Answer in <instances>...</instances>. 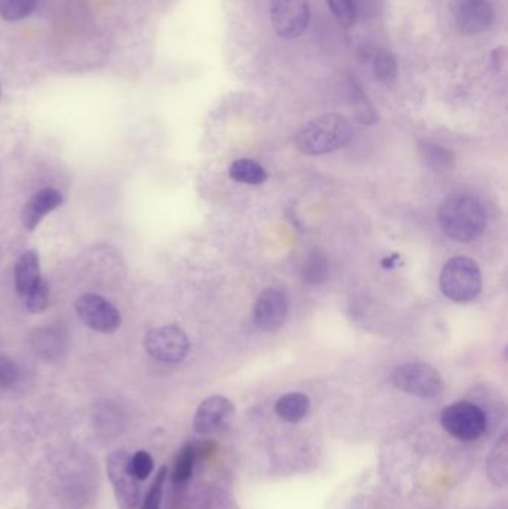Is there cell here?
<instances>
[{
  "instance_id": "cell-7",
  "label": "cell",
  "mask_w": 508,
  "mask_h": 509,
  "mask_svg": "<svg viewBox=\"0 0 508 509\" xmlns=\"http://www.w3.org/2000/svg\"><path fill=\"white\" fill-rule=\"evenodd\" d=\"M144 344L146 352L154 359L164 364H178L184 361L190 352V340L186 334L174 324L151 329L146 334Z\"/></svg>"
},
{
  "instance_id": "cell-13",
  "label": "cell",
  "mask_w": 508,
  "mask_h": 509,
  "mask_svg": "<svg viewBox=\"0 0 508 509\" xmlns=\"http://www.w3.org/2000/svg\"><path fill=\"white\" fill-rule=\"evenodd\" d=\"M62 205L63 195L55 188H44L37 191L23 207L21 219H23L25 230L34 231L46 215L55 212Z\"/></svg>"
},
{
  "instance_id": "cell-5",
  "label": "cell",
  "mask_w": 508,
  "mask_h": 509,
  "mask_svg": "<svg viewBox=\"0 0 508 509\" xmlns=\"http://www.w3.org/2000/svg\"><path fill=\"white\" fill-rule=\"evenodd\" d=\"M442 426L456 440L475 441L483 435L488 420L475 404L459 401L443 410Z\"/></svg>"
},
{
  "instance_id": "cell-21",
  "label": "cell",
  "mask_w": 508,
  "mask_h": 509,
  "mask_svg": "<svg viewBox=\"0 0 508 509\" xmlns=\"http://www.w3.org/2000/svg\"><path fill=\"white\" fill-rule=\"evenodd\" d=\"M195 460H197V453H195L194 444H185L174 460V473H172V481L174 484H184L190 480Z\"/></svg>"
},
{
  "instance_id": "cell-19",
  "label": "cell",
  "mask_w": 508,
  "mask_h": 509,
  "mask_svg": "<svg viewBox=\"0 0 508 509\" xmlns=\"http://www.w3.org/2000/svg\"><path fill=\"white\" fill-rule=\"evenodd\" d=\"M330 263L321 251H314L303 264L302 277L306 284H321L328 279Z\"/></svg>"
},
{
  "instance_id": "cell-2",
  "label": "cell",
  "mask_w": 508,
  "mask_h": 509,
  "mask_svg": "<svg viewBox=\"0 0 508 509\" xmlns=\"http://www.w3.org/2000/svg\"><path fill=\"white\" fill-rule=\"evenodd\" d=\"M354 137L352 124L337 114L310 121L295 137V146L304 155H324L346 146Z\"/></svg>"
},
{
  "instance_id": "cell-17",
  "label": "cell",
  "mask_w": 508,
  "mask_h": 509,
  "mask_svg": "<svg viewBox=\"0 0 508 509\" xmlns=\"http://www.w3.org/2000/svg\"><path fill=\"white\" fill-rule=\"evenodd\" d=\"M30 341H32L35 352L45 359H55V357L62 356L63 350H65V344H63L65 340L55 329L35 331Z\"/></svg>"
},
{
  "instance_id": "cell-22",
  "label": "cell",
  "mask_w": 508,
  "mask_h": 509,
  "mask_svg": "<svg viewBox=\"0 0 508 509\" xmlns=\"http://www.w3.org/2000/svg\"><path fill=\"white\" fill-rule=\"evenodd\" d=\"M422 158L426 165L434 170H451L454 165V155L451 149L443 148L440 145L423 142L421 145Z\"/></svg>"
},
{
  "instance_id": "cell-11",
  "label": "cell",
  "mask_w": 508,
  "mask_h": 509,
  "mask_svg": "<svg viewBox=\"0 0 508 509\" xmlns=\"http://www.w3.org/2000/svg\"><path fill=\"white\" fill-rule=\"evenodd\" d=\"M234 415V405L225 396H211L200 404L195 411L193 427L199 435H211L230 424Z\"/></svg>"
},
{
  "instance_id": "cell-18",
  "label": "cell",
  "mask_w": 508,
  "mask_h": 509,
  "mask_svg": "<svg viewBox=\"0 0 508 509\" xmlns=\"http://www.w3.org/2000/svg\"><path fill=\"white\" fill-rule=\"evenodd\" d=\"M230 176L233 181L246 185H261L267 181V172L263 165L253 160H237L230 167Z\"/></svg>"
},
{
  "instance_id": "cell-15",
  "label": "cell",
  "mask_w": 508,
  "mask_h": 509,
  "mask_svg": "<svg viewBox=\"0 0 508 509\" xmlns=\"http://www.w3.org/2000/svg\"><path fill=\"white\" fill-rule=\"evenodd\" d=\"M276 414L288 424H298L306 417L310 410V399L307 394L300 392H290L282 394L274 405Z\"/></svg>"
},
{
  "instance_id": "cell-26",
  "label": "cell",
  "mask_w": 508,
  "mask_h": 509,
  "mask_svg": "<svg viewBox=\"0 0 508 509\" xmlns=\"http://www.w3.org/2000/svg\"><path fill=\"white\" fill-rule=\"evenodd\" d=\"M328 8L344 29H351L355 25V0H327Z\"/></svg>"
},
{
  "instance_id": "cell-29",
  "label": "cell",
  "mask_w": 508,
  "mask_h": 509,
  "mask_svg": "<svg viewBox=\"0 0 508 509\" xmlns=\"http://www.w3.org/2000/svg\"><path fill=\"white\" fill-rule=\"evenodd\" d=\"M20 378V371L13 359L0 354V389L13 387Z\"/></svg>"
},
{
  "instance_id": "cell-12",
  "label": "cell",
  "mask_w": 508,
  "mask_h": 509,
  "mask_svg": "<svg viewBox=\"0 0 508 509\" xmlns=\"http://www.w3.org/2000/svg\"><path fill=\"white\" fill-rule=\"evenodd\" d=\"M454 20L463 34H482L493 23V8L489 0H456Z\"/></svg>"
},
{
  "instance_id": "cell-30",
  "label": "cell",
  "mask_w": 508,
  "mask_h": 509,
  "mask_svg": "<svg viewBox=\"0 0 508 509\" xmlns=\"http://www.w3.org/2000/svg\"><path fill=\"white\" fill-rule=\"evenodd\" d=\"M0 95H2V86H0Z\"/></svg>"
},
{
  "instance_id": "cell-23",
  "label": "cell",
  "mask_w": 508,
  "mask_h": 509,
  "mask_svg": "<svg viewBox=\"0 0 508 509\" xmlns=\"http://www.w3.org/2000/svg\"><path fill=\"white\" fill-rule=\"evenodd\" d=\"M351 99L354 109H355L356 119L363 124H374L377 121V114L358 84L351 81Z\"/></svg>"
},
{
  "instance_id": "cell-14",
  "label": "cell",
  "mask_w": 508,
  "mask_h": 509,
  "mask_svg": "<svg viewBox=\"0 0 508 509\" xmlns=\"http://www.w3.org/2000/svg\"><path fill=\"white\" fill-rule=\"evenodd\" d=\"M14 275H15V288L25 298L42 279L41 259L36 251H25V254H21L15 264Z\"/></svg>"
},
{
  "instance_id": "cell-6",
  "label": "cell",
  "mask_w": 508,
  "mask_h": 509,
  "mask_svg": "<svg viewBox=\"0 0 508 509\" xmlns=\"http://www.w3.org/2000/svg\"><path fill=\"white\" fill-rule=\"evenodd\" d=\"M106 471L120 509H136L141 499V489L139 481L130 471V456L127 453L116 450L109 454Z\"/></svg>"
},
{
  "instance_id": "cell-24",
  "label": "cell",
  "mask_w": 508,
  "mask_h": 509,
  "mask_svg": "<svg viewBox=\"0 0 508 509\" xmlns=\"http://www.w3.org/2000/svg\"><path fill=\"white\" fill-rule=\"evenodd\" d=\"M36 4V0H0V17L5 21L25 20L34 14Z\"/></svg>"
},
{
  "instance_id": "cell-4",
  "label": "cell",
  "mask_w": 508,
  "mask_h": 509,
  "mask_svg": "<svg viewBox=\"0 0 508 509\" xmlns=\"http://www.w3.org/2000/svg\"><path fill=\"white\" fill-rule=\"evenodd\" d=\"M393 383L404 394L421 399L437 398L444 391L440 373L422 362H409L398 366L393 373Z\"/></svg>"
},
{
  "instance_id": "cell-20",
  "label": "cell",
  "mask_w": 508,
  "mask_h": 509,
  "mask_svg": "<svg viewBox=\"0 0 508 509\" xmlns=\"http://www.w3.org/2000/svg\"><path fill=\"white\" fill-rule=\"evenodd\" d=\"M373 69L374 76L379 79L383 85L391 86L395 84L398 78L397 58L393 53L386 50L377 51L373 57Z\"/></svg>"
},
{
  "instance_id": "cell-10",
  "label": "cell",
  "mask_w": 508,
  "mask_h": 509,
  "mask_svg": "<svg viewBox=\"0 0 508 509\" xmlns=\"http://www.w3.org/2000/svg\"><path fill=\"white\" fill-rule=\"evenodd\" d=\"M290 310V300L281 289L263 292L254 308V321L263 333H274L285 324Z\"/></svg>"
},
{
  "instance_id": "cell-8",
  "label": "cell",
  "mask_w": 508,
  "mask_h": 509,
  "mask_svg": "<svg viewBox=\"0 0 508 509\" xmlns=\"http://www.w3.org/2000/svg\"><path fill=\"white\" fill-rule=\"evenodd\" d=\"M79 319L95 333L112 334L121 326V314L111 301L97 294H85L75 303Z\"/></svg>"
},
{
  "instance_id": "cell-9",
  "label": "cell",
  "mask_w": 508,
  "mask_h": 509,
  "mask_svg": "<svg viewBox=\"0 0 508 509\" xmlns=\"http://www.w3.org/2000/svg\"><path fill=\"white\" fill-rule=\"evenodd\" d=\"M273 27L284 39H295L306 32L310 21L307 0H272Z\"/></svg>"
},
{
  "instance_id": "cell-1",
  "label": "cell",
  "mask_w": 508,
  "mask_h": 509,
  "mask_svg": "<svg viewBox=\"0 0 508 509\" xmlns=\"http://www.w3.org/2000/svg\"><path fill=\"white\" fill-rule=\"evenodd\" d=\"M438 221L443 231L456 242H473L484 233L486 210L479 198L468 194H454L443 203Z\"/></svg>"
},
{
  "instance_id": "cell-27",
  "label": "cell",
  "mask_w": 508,
  "mask_h": 509,
  "mask_svg": "<svg viewBox=\"0 0 508 509\" xmlns=\"http://www.w3.org/2000/svg\"><path fill=\"white\" fill-rule=\"evenodd\" d=\"M167 468L162 466L160 471L154 480L151 489H149L148 494H146L145 502L142 505V509H160L162 508L163 501V489H164V481L167 478Z\"/></svg>"
},
{
  "instance_id": "cell-3",
  "label": "cell",
  "mask_w": 508,
  "mask_h": 509,
  "mask_svg": "<svg viewBox=\"0 0 508 509\" xmlns=\"http://www.w3.org/2000/svg\"><path fill=\"white\" fill-rule=\"evenodd\" d=\"M440 288L454 303H470L482 291V273L473 259L456 256L443 267Z\"/></svg>"
},
{
  "instance_id": "cell-16",
  "label": "cell",
  "mask_w": 508,
  "mask_h": 509,
  "mask_svg": "<svg viewBox=\"0 0 508 509\" xmlns=\"http://www.w3.org/2000/svg\"><path fill=\"white\" fill-rule=\"evenodd\" d=\"M488 476L492 484L505 489L508 483V443L503 436L492 450L488 459Z\"/></svg>"
},
{
  "instance_id": "cell-28",
  "label": "cell",
  "mask_w": 508,
  "mask_h": 509,
  "mask_svg": "<svg viewBox=\"0 0 508 509\" xmlns=\"http://www.w3.org/2000/svg\"><path fill=\"white\" fill-rule=\"evenodd\" d=\"M130 471L136 476L137 481H145L154 471V460L145 450H139L134 456L130 457Z\"/></svg>"
},
{
  "instance_id": "cell-25",
  "label": "cell",
  "mask_w": 508,
  "mask_h": 509,
  "mask_svg": "<svg viewBox=\"0 0 508 509\" xmlns=\"http://www.w3.org/2000/svg\"><path fill=\"white\" fill-rule=\"evenodd\" d=\"M25 307L30 313L39 314L45 312L50 305V286L44 277L39 280V284L25 296Z\"/></svg>"
}]
</instances>
